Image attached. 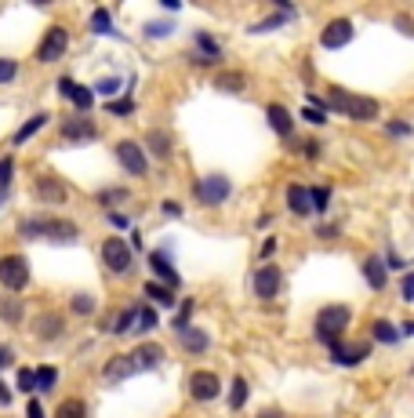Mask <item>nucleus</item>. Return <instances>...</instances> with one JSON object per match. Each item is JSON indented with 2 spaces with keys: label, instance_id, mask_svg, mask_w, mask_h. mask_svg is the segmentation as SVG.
<instances>
[{
  "label": "nucleus",
  "instance_id": "obj_1",
  "mask_svg": "<svg viewBox=\"0 0 414 418\" xmlns=\"http://www.w3.org/2000/svg\"><path fill=\"white\" fill-rule=\"evenodd\" d=\"M160 360H164V349H160V346H156V342H142V346H135V349L120 353V357L106 360L102 378H106V382H124V378H131V375L153 371Z\"/></svg>",
  "mask_w": 414,
  "mask_h": 418
},
{
  "label": "nucleus",
  "instance_id": "obj_2",
  "mask_svg": "<svg viewBox=\"0 0 414 418\" xmlns=\"http://www.w3.org/2000/svg\"><path fill=\"white\" fill-rule=\"evenodd\" d=\"M342 113L349 120H360V124H367L378 117V102L367 99V95H353V91H345V88H327V99H324V113Z\"/></svg>",
  "mask_w": 414,
  "mask_h": 418
},
{
  "label": "nucleus",
  "instance_id": "obj_3",
  "mask_svg": "<svg viewBox=\"0 0 414 418\" xmlns=\"http://www.w3.org/2000/svg\"><path fill=\"white\" fill-rule=\"evenodd\" d=\"M349 324H353L349 305H324V310L316 313V320H313V335L331 349L334 342H342V335L349 331Z\"/></svg>",
  "mask_w": 414,
  "mask_h": 418
},
{
  "label": "nucleus",
  "instance_id": "obj_4",
  "mask_svg": "<svg viewBox=\"0 0 414 418\" xmlns=\"http://www.w3.org/2000/svg\"><path fill=\"white\" fill-rule=\"evenodd\" d=\"M19 233H22L26 240H76V226H73V222H66V218H47V215H40V218H22V222H19Z\"/></svg>",
  "mask_w": 414,
  "mask_h": 418
},
{
  "label": "nucleus",
  "instance_id": "obj_5",
  "mask_svg": "<svg viewBox=\"0 0 414 418\" xmlns=\"http://www.w3.org/2000/svg\"><path fill=\"white\" fill-rule=\"evenodd\" d=\"M26 284H29L26 255H4V259H0V287H4L8 295H19V291H26Z\"/></svg>",
  "mask_w": 414,
  "mask_h": 418
},
{
  "label": "nucleus",
  "instance_id": "obj_6",
  "mask_svg": "<svg viewBox=\"0 0 414 418\" xmlns=\"http://www.w3.org/2000/svg\"><path fill=\"white\" fill-rule=\"evenodd\" d=\"M69 51V33H66V26H47V33L37 47V62H44V66H51V62L58 58H66Z\"/></svg>",
  "mask_w": 414,
  "mask_h": 418
},
{
  "label": "nucleus",
  "instance_id": "obj_7",
  "mask_svg": "<svg viewBox=\"0 0 414 418\" xmlns=\"http://www.w3.org/2000/svg\"><path fill=\"white\" fill-rule=\"evenodd\" d=\"M117 160H120V168H124L127 175H135V179H146V171H149V156H146V150H142L138 142L120 138V142H117Z\"/></svg>",
  "mask_w": 414,
  "mask_h": 418
},
{
  "label": "nucleus",
  "instance_id": "obj_8",
  "mask_svg": "<svg viewBox=\"0 0 414 418\" xmlns=\"http://www.w3.org/2000/svg\"><path fill=\"white\" fill-rule=\"evenodd\" d=\"M102 262L109 273H127L135 266V251H131V244H124V236H109L102 244Z\"/></svg>",
  "mask_w": 414,
  "mask_h": 418
},
{
  "label": "nucleus",
  "instance_id": "obj_9",
  "mask_svg": "<svg viewBox=\"0 0 414 418\" xmlns=\"http://www.w3.org/2000/svg\"><path fill=\"white\" fill-rule=\"evenodd\" d=\"M229 193H233V182L226 179V175H204V179L197 182V200L200 204L218 207V204L229 200Z\"/></svg>",
  "mask_w": 414,
  "mask_h": 418
},
{
  "label": "nucleus",
  "instance_id": "obj_10",
  "mask_svg": "<svg viewBox=\"0 0 414 418\" xmlns=\"http://www.w3.org/2000/svg\"><path fill=\"white\" fill-rule=\"evenodd\" d=\"M33 197L40 204H66L69 200V186L58 175H37L33 179Z\"/></svg>",
  "mask_w": 414,
  "mask_h": 418
},
{
  "label": "nucleus",
  "instance_id": "obj_11",
  "mask_svg": "<svg viewBox=\"0 0 414 418\" xmlns=\"http://www.w3.org/2000/svg\"><path fill=\"white\" fill-rule=\"evenodd\" d=\"M254 295L258 298H276L280 295V284H283V273H280V266H273V262H265L258 273H254Z\"/></svg>",
  "mask_w": 414,
  "mask_h": 418
},
{
  "label": "nucleus",
  "instance_id": "obj_12",
  "mask_svg": "<svg viewBox=\"0 0 414 418\" xmlns=\"http://www.w3.org/2000/svg\"><path fill=\"white\" fill-rule=\"evenodd\" d=\"M371 357V346L367 342H334L331 346V360L342 364V367H356Z\"/></svg>",
  "mask_w": 414,
  "mask_h": 418
},
{
  "label": "nucleus",
  "instance_id": "obj_13",
  "mask_svg": "<svg viewBox=\"0 0 414 418\" xmlns=\"http://www.w3.org/2000/svg\"><path fill=\"white\" fill-rule=\"evenodd\" d=\"M222 393V378L215 371H197L193 378H189V396L200 400V404H207V400H215Z\"/></svg>",
  "mask_w": 414,
  "mask_h": 418
},
{
  "label": "nucleus",
  "instance_id": "obj_14",
  "mask_svg": "<svg viewBox=\"0 0 414 418\" xmlns=\"http://www.w3.org/2000/svg\"><path fill=\"white\" fill-rule=\"evenodd\" d=\"M62 138L66 142H91V138H99V127H94L91 117L76 113V117H66V124H62Z\"/></svg>",
  "mask_w": 414,
  "mask_h": 418
},
{
  "label": "nucleus",
  "instance_id": "obj_15",
  "mask_svg": "<svg viewBox=\"0 0 414 418\" xmlns=\"http://www.w3.org/2000/svg\"><path fill=\"white\" fill-rule=\"evenodd\" d=\"M353 22L349 19H331L327 26H324V33H320V44L327 47V51H334V47H345L349 40H353Z\"/></svg>",
  "mask_w": 414,
  "mask_h": 418
},
{
  "label": "nucleus",
  "instance_id": "obj_16",
  "mask_svg": "<svg viewBox=\"0 0 414 418\" xmlns=\"http://www.w3.org/2000/svg\"><path fill=\"white\" fill-rule=\"evenodd\" d=\"M58 95H62V99H69L76 109H81V113L94 106V95H91V88L76 84V80H69V77H58Z\"/></svg>",
  "mask_w": 414,
  "mask_h": 418
},
{
  "label": "nucleus",
  "instance_id": "obj_17",
  "mask_svg": "<svg viewBox=\"0 0 414 418\" xmlns=\"http://www.w3.org/2000/svg\"><path fill=\"white\" fill-rule=\"evenodd\" d=\"M149 269L156 273V284H164V287H179V273H174V266H171V259H167V248H156V251H149Z\"/></svg>",
  "mask_w": 414,
  "mask_h": 418
},
{
  "label": "nucleus",
  "instance_id": "obj_18",
  "mask_svg": "<svg viewBox=\"0 0 414 418\" xmlns=\"http://www.w3.org/2000/svg\"><path fill=\"white\" fill-rule=\"evenodd\" d=\"M265 120H269V127H273L280 138H291V131H295V117H291V109H288V106L269 102V106H265Z\"/></svg>",
  "mask_w": 414,
  "mask_h": 418
},
{
  "label": "nucleus",
  "instance_id": "obj_19",
  "mask_svg": "<svg viewBox=\"0 0 414 418\" xmlns=\"http://www.w3.org/2000/svg\"><path fill=\"white\" fill-rule=\"evenodd\" d=\"M146 150H149L156 160H167V156L174 153L171 131H164V127H149V131H146Z\"/></svg>",
  "mask_w": 414,
  "mask_h": 418
},
{
  "label": "nucleus",
  "instance_id": "obj_20",
  "mask_svg": "<svg viewBox=\"0 0 414 418\" xmlns=\"http://www.w3.org/2000/svg\"><path fill=\"white\" fill-rule=\"evenodd\" d=\"M62 335H66V320H62L58 313H44V316H37V339L55 342V339H62Z\"/></svg>",
  "mask_w": 414,
  "mask_h": 418
},
{
  "label": "nucleus",
  "instance_id": "obj_21",
  "mask_svg": "<svg viewBox=\"0 0 414 418\" xmlns=\"http://www.w3.org/2000/svg\"><path fill=\"white\" fill-rule=\"evenodd\" d=\"M218 55H222L218 40H211L207 33H197V51H193V62H197V66H215Z\"/></svg>",
  "mask_w": 414,
  "mask_h": 418
},
{
  "label": "nucleus",
  "instance_id": "obj_22",
  "mask_svg": "<svg viewBox=\"0 0 414 418\" xmlns=\"http://www.w3.org/2000/svg\"><path fill=\"white\" fill-rule=\"evenodd\" d=\"M179 339H182V349H185V353H193V357L207 353V346H211V335L200 331V328H185V331H179Z\"/></svg>",
  "mask_w": 414,
  "mask_h": 418
},
{
  "label": "nucleus",
  "instance_id": "obj_23",
  "mask_svg": "<svg viewBox=\"0 0 414 418\" xmlns=\"http://www.w3.org/2000/svg\"><path fill=\"white\" fill-rule=\"evenodd\" d=\"M215 88L226 91V95H240V91L247 88V77H244L240 70H222V73L215 77Z\"/></svg>",
  "mask_w": 414,
  "mask_h": 418
},
{
  "label": "nucleus",
  "instance_id": "obj_24",
  "mask_svg": "<svg viewBox=\"0 0 414 418\" xmlns=\"http://www.w3.org/2000/svg\"><path fill=\"white\" fill-rule=\"evenodd\" d=\"M127 200H131V189H124V186H109L94 193V204H102L106 211H117V204H127Z\"/></svg>",
  "mask_w": 414,
  "mask_h": 418
},
{
  "label": "nucleus",
  "instance_id": "obj_25",
  "mask_svg": "<svg viewBox=\"0 0 414 418\" xmlns=\"http://www.w3.org/2000/svg\"><path fill=\"white\" fill-rule=\"evenodd\" d=\"M363 277H367V284L374 287V291H386V284H389V269L381 259H367L363 262Z\"/></svg>",
  "mask_w": 414,
  "mask_h": 418
},
{
  "label": "nucleus",
  "instance_id": "obj_26",
  "mask_svg": "<svg viewBox=\"0 0 414 418\" xmlns=\"http://www.w3.org/2000/svg\"><path fill=\"white\" fill-rule=\"evenodd\" d=\"M22 316H26V310H22V302H19V295H4L0 298V320L4 324H22Z\"/></svg>",
  "mask_w": 414,
  "mask_h": 418
},
{
  "label": "nucleus",
  "instance_id": "obj_27",
  "mask_svg": "<svg viewBox=\"0 0 414 418\" xmlns=\"http://www.w3.org/2000/svg\"><path fill=\"white\" fill-rule=\"evenodd\" d=\"M288 207H291L295 215H309V189L298 186V182H291V186H288Z\"/></svg>",
  "mask_w": 414,
  "mask_h": 418
},
{
  "label": "nucleus",
  "instance_id": "obj_28",
  "mask_svg": "<svg viewBox=\"0 0 414 418\" xmlns=\"http://www.w3.org/2000/svg\"><path fill=\"white\" fill-rule=\"evenodd\" d=\"M371 335H374V342H386V346H396V342H400V331H396L386 316H378L374 324H371Z\"/></svg>",
  "mask_w": 414,
  "mask_h": 418
},
{
  "label": "nucleus",
  "instance_id": "obj_29",
  "mask_svg": "<svg viewBox=\"0 0 414 418\" xmlns=\"http://www.w3.org/2000/svg\"><path fill=\"white\" fill-rule=\"evenodd\" d=\"M40 127H47V113H37V117H29V120L19 127V131H15V146H22L26 138H33V135L40 131Z\"/></svg>",
  "mask_w": 414,
  "mask_h": 418
},
{
  "label": "nucleus",
  "instance_id": "obj_30",
  "mask_svg": "<svg viewBox=\"0 0 414 418\" xmlns=\"http://www.w3.org/2000/svg\"><path fill=\"white\" fill-rule=\"evenodd\" d=\"M58 418H88V404L81 396H69L58 404Z\"/></svg>",
  "mask_w": 414,
  "mask_h": 418
},
{
  "label": "nucleus",
  "instance_id": "obj_31",
  "mask_svg": "<svg viewBox=\"0 0 414 418\" xmlns=\"http://www.w3.org/2000/svg\"><path fill=\"white\" fill-rule=\"evenodd\" d=\"M142 291H146V298L160 302V305H171V302H174V291H171V287L156 284V280H146V287H142Z\"/></svg>",
  "mask_w": 414,
  "mask_h": 418
},
{
  "label": "nucleus",
  "instance_id": "obj_32",
  "mask_svg": "<svg viewBox=\"0 0 414 418\" xmlns=\"http://www.w3.org/2000/svg\"><path fill=\"white\" fill-rule=\"evenodd\" d=\"M91 33H99V37L113 33V19H109L106 8H94V15H91Z\"/></svg>",
  "mask_w": 414,
  "mask_h": 418
},
{
  "label": "nucleus",
  "instance_id": "obj_33",
  "mask_svg": "<svg viewBox=\"0 0 414 418\" xmlns=\"http://www.w3.org/2000/svg\"><path fill=\"white\" fill-rule=\"evenodd\" d=\"M244 404H247V378L236 375V378H233V393H229V408L240 411Z\"/></svg>",
  "mask_w": 414,
  "mask_h": 418
},
{
  "label": "nucleus",
  "instance_id": "obj_34",
  "mask_svg": "<svg viewBox=\"0 0 414 418\" xmlns=\"http://www.w3.org/2000/svg\"><path fill=\"white\" fill-rule=\"evenodd\" d=\"M331 204V189L327 186H313L309 189V211H327Z\"/></svg>",
  "mask_w": 414,
  "mask_h": 418
},
{
  "label": "nucleus",
  "instance_id": "obj_35",
  "mask_svg": "<svg viewBox=\"0 0 414 418\" xmlns=\"http://www.w3.org/2000/svg\"><path fill=\"white\" fill-rule=\"evenodd\" d=\"M33 378H37V389H55L58 371H55L51 364H44V367H37V371H33Z\"/></svg>",
  "mask_w": 414,
  "mask_h": 418
},
{
  "label": "nucleus",
  "instance_id": "obj_36",
  "mask_svg": "<svg viewBox=\"0 0 414 418\" xmlns=\"http://www.w3.org/2000/svg\"><path fill=\"white\" fill-rule=\"evenodd\" d=\"M120 88H124L120 77H106V80H94L91 84V95H117Z\"/></svg>",
  "mask_w": 414,
  "mask_h": 418
},
{
  "label": "nucleus",
  "instance_id": "obj_37",
  "mask_svg": "<svg viewBox=\"0 0 414 418\" xmlns=\"http://www.w3.org/2000/svg\"><path fill=\"white\" fill-rule=\"evenodd\" d=\"M131 320H138V305H127V310L117 316L113 331H117V335H127V331H131Z\"/></svg>",
  "mask_w": 414,
  "mask_h": 418
},
{
  "label": "nucleus",
  "instance_id": "obj_38",
  "mask_svg": "<svg viewBox=\"0 0 414 418\" xmlns=\"http://www.w3.org/2000/svg\"><path fill=\"white\" fill-rule=\"evenodd\" d=\"M106 109H109L113 117H131V113H135V102H131V99H113V102H106Z\"/></svg>",
  "mask_w": 414,
  "mask_h": 418
},
{
  "label": "nucleus",
  "instance_id": "obj_39",
  "mask_svg": "<svg viewBox=\"0 0 414 418\" xmlns=\"http://www.w3.org/2000/svg\"><path fill=\"white\" fill-rule=\"evenodd\" d=\"M15 179V156H0V189H8Z\"/></svg>",
  "mask_w": 414,
  "mask_h": 418
},
{
  "label": "nucleus",
  "instance_id": "obj_40",
  "mask_svg": "<svg viewBox=\"0 0 414 418\" xmlns=\"http://www.w3.org/2000/svg\"><path fill=\"white\" fill-rule=\"evenodd\" d=\"M19 77V62L15 58H0V84H11Z\"/></svg>",
  "mask_w": 414,
  "mask_h": 418
},
{
  "label": "nucleus",
  "instance_id": "obj_41",
  "mask_svg": "<svg viewBox=\"0 0 414 418\" xmlns=\"http://www.w3.org/2000/svg\"><path fill=\"white\" fill-rule=\"evenodd\" d=\"M73 313H81V316H88V313H94V298L91 295H73Z\"/></svg>",
  "mask_w": 414,
  "mask_h": 418
},
{
  "label": "nucleus",
  "instance_id": "obj_42",
  "mask_svg": "<svg viewBox=\"0 0 414 418\" xmlns=\"http://www.w3.org/2000/svg\"><path fill=\"white\" fill-rule=\"evenodd\" d=\"M156 310H138V324H135V331H149V328H156Z\"/></svg>",
  "mask_w": 414,
  "mask_h": 418
},
{
  "label": "nucleus",
  "instance_id": "obj_43",
  "mask_svg": "<svg viewBox=\"0 0 414 418\" xmlns=\"http://www.w3.org/2000/svg\"><path fill=\"white\" fill-rule=\"evenodd\" d=\"M189 316H193V298H185V302H182L179 320H174V331H185V328H189Z\"/></svg>",
  "mask_w": 414,
  "mask_h": 418
},
{
  "label": "nucleus",
  "instance_id": "obj_44",
  "mask_svg": "<svg viewBox=\"0 0 414 418\" xmlns=\"http://www.w3.org/2000/svg\"><path fill=\"white\" fill-rule=\"evenodd\" d=\"M19 389H22V393H33V389H37L33 367H22V371H19Z\"/></svg>",
  "mask_w": 414,
  "mask_h": 418
},
{
  "label": "nucleus",
  "instance_id": "obj_45",
  "mask_svg": "<svg viewBox=\"0 0 414 418\" xmlns=\"http://www.w3.org/2000/svg\"><path fill=\"white\" fill-rule=\"evenodd\" d=\"M288 22V15H276V19H265V22H258V26H251V33H269V29H276V26H283Z\"/></svg>",
  "mask_w": 414,
  "mask_h": 418
},
{
  "label": "nucleus",
  "instance_id": "obj_46",
  "mask_svg": "<svg viewBox=\"0 0 414 418\" xmlns=\"http://www.w3.org/2000/svg\"><path fill=\"white\" fill-rule=\"evenodd\" d=\"M301 117H306L309 124H316V127H320V124H327V113H324V109H316V106H309V109H301Z\"/></svg>",
  "mask_w": 414,
  "mask_h": 418
},
{
  "label": "nucleus",
  "instance_id": "obj_47",
  "mask_svg": "<svg viewBox=\"0 0 414 418\" xmlns=\"http://www.w3.org/2000/svg\"><path fill=\"white\" fill-rule=\"evenodd\" d=\"M171 29H174L171 22H149V26H146V37H167Z\"/></svg>",
  "mask_w": 414,
  "mask_h": 418
},
{
  "label": "nucleus",
  "instance_id": "obj_48",
  "mask_svg": "<svg viewBox=\"0 0 414 418\" xmlns=\"http://www.w3.org/2000/svg\"><path fill=\"white\" fill-rule=\"evenodd\" d=\"M301 153H306L309 160H316V156H320V142H316V138H306V142H301Z\"/></svg>",
  "mask_w": 414,
  "mask_h": 418
},
{
  "label": "nucleus",
  "instance_id": "obj_49",
  "mask_svg": "<svg viewBox=\"0 0 414 418\" xmlns=\"http://www.w3.org/2000/svg\"><path fill=\"white\" fill-rule=\"evenodd\" d=\"M389 135H396V138L411 135V124H407V120H392V124H389Z\"/></svg>",
  "mask_w": 414,
  "mask_h": 418
},
{
  "label": "nucleus",
  "instance_id": "obj_50",
  "mask_svg": "<svg viewBox=\"0 0 414 418\" xmlns=\"http://www.w3.org/2000/svg\"><path fill=\"white\" fill-rule=\"evenodd\" d=\"M109 226L127 230V226H131V218H127V215H120V211H109Z\"/></svg>",
  "mask_w": 414,
  "mask_h": 418
},
{
  "label": "nucleus",
  "instance_id": "obj_51",
  "mask_svg": "<svg viewBox=\"0 0 414 418\" xmlns=\"http://www.w3.org/2000/svg\"><path fill=\"white\" fill-rule=\"evenodd\" d=\"M400 295H404V298H414V277H411V273H404V284H400Z\"/></svg>",
  "mask_w": 414,
  "mask_h": 418
},
{
  "label": "nucleus",
  "instance_id": "obj_52",
  "mask_svg": "<svg viewBox=\"0 0 414 418\" xmlns=\"http://www.w3.org/2000/svg\"><path fill=\"white\" fill-rule=\"evenodd\" d=\"M164 215H167V218H179V215H182V204H179V200H164Z\"/></svg>",
  "mask_w": 414,
  "mask_h": 418
},
{
  "label": "nucleus",
  "instance_id": "obj_53",
  "mask_svg": "<svg viewBox=\"0 0 414 418\" xmlns=\"http://www.w3.org/2000/svg\"><path fill=\"white\" fill-rule=\"evenodd\" d=\"M26 418H44V408H40V400H29V408H26Z\"/></svg>",
  "mask_w": 414,
  "mask_h": 418
},
{
  "label": "nucleus",
  "instance_id": "obj_54",
  "mask_svg": "<svg viewBox=\"0 0 414 418\" xmlns=\"http://www.w3.org/2000/svg\"><path fill=\"white\" fill-rule=\"evenodd\" d=\"M15 360V353H11V346H0V371H4V367Z\"/></svg>",
  "mask_w": 414,
  "mask_h": 418
},
{
  "label": "nucleus",
  "instance_id": "obj_55",
  "mask_svg": "<svg viewBox=\"0 0 414 418\" xmlns=\"http://www.w3.org/2000/svg\"><path fill=\"white\" fill-rule=\"evenodd\" d=\"M396 26H400V33H414V29H411V19H407V15H396Z\"/></svg>",
  "mask_w": 414,
  "mask_h": 418
},
{
  "label": "nucleus",
  "instance_id": "obj_56",
  "mask_svg": "<svg viewBox=\"0 0 414 418\" xmlns=\"http://www.w3.org/2000/svg\"><path fill=\"white\" fill-rule=\"evenodd\" d=\"M273 251H276V240H273V236H269V240H265V244H262V259L269 262V255H273Z\"/></svg>",
  "mask_w": 414,
  "mask_h": 418
},
{
  "label": "nucleus",
  "instance_id": "obj_57",
  "mask_svg": "<svg viewBox=\"0 0 414 418\" xmlns=\"http://www.w3.org/2000/svg\"><path fill=\"white\" fill-rule=\"evenodd\" d=\"M316 236H324V240H331V236H338V230H334V226H320V230H316Z\"/></svg>",
  "mask_w": 414,
  "mask_h": 418
},
{
  "label": "nucleus",
  "instance_id": "obj_58",
  "mask_svg": "<svg viewBox=\"0 0 414 418\" xmlns=\"http://www.w3.org/2000/svg\"><path fill=\"white\" fill-rule=\"evenodd\" d=\"M0 404H11V389H8L4 382H0Z\"/></svg>",
  "mask_w": 414,
  "mask_h": 418
},
{
  "label": "nucleus",
  "instance_id": "obj_59",
  "mask_svg": "<svg viewBox=\"0 0 414 418\" xmlns=\"http://www.w3.org/2000/svg\"><path fill=\"white\" fill-rule=\"evenodd\" d=\"M258 418H283V415H280V408H273V411H262Z\"/></svg>",
  "mask_w": 414,
  "mask_h": 418
}]
</instances>
